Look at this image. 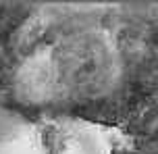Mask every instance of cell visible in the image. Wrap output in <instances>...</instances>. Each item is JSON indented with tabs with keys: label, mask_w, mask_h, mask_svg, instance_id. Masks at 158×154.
Instances as JSON below:
<instances>
[{
	"label": "cell",
	"mask_w": 158,
	"mask_h": 154,
	"mask_svg": "<svg viewBox=\"0 0 158 154\" xmlns=\"http://www.w3.org/2000/svg\"><path fill=\"white\" fill-rule=\"evenodd\" d=\"M42 142L44 154H112L110 142L100 127L75 119L42 127Z\"/></svg>",
	"instance_id": "1"
},
{
	"label": "cell",
	"mask_w": 158,
	"mask_h": 154,
	"mask_svg": "<svg viewBox=\"0 0 158 154\" xmlns=\"http://www.w3.org/2000/svg\"><path fill=\"white\" fill-rule=\"evenodd\" d=\"M0 154H44L42 127L15 110L0 108Z\"/></svg>",
	"instance_id": "2"
}]
</instances>
